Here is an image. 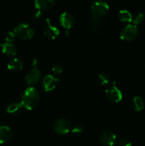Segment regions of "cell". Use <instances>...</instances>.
I'll use <instances>...</instances> for the list:
<instances>
[{"label":"cell","mask_w":145,"mask_h":146,"mask_svg":"<svg viewBox=\"0 0 145 146\" xmlns=\"http://www.w3.org/2000/svg\"><path fill=\"white\" fill-rule=\"evenodd\" d=\"M40 95L34 87H28L25 90L21 97V104L27 110H33L38 105Z\"/></svg>","instance_id":"obj_1"},{"label":"cell","mask_w":145,"mask_h":146,"mask_svg":"<svg viewBox=\"0 0 145 146\" xmlns=\"http://www.w3.org/2000/svg\"><path fill=\"white\" fill-rule=\"evenodd\" d=\"M15 36L24 40L31 39L34 35V30L30 24L21 22L17 24L14 29Z\"/></svg>","instance_id":"obj_2"},{"label":"cell","mask_w":145,"mask_h":146,"mask_svg":"<svg viewBox=\"0 0 145 146\" xmlns=\"http://www.w3.org/2000/svg\"><path fill=\"white\" fill-rule=\"evenodd\" d=\"M138 33H139V30H138L137 27L134 24H129L121 30L119 33V37L122 40L132 41L137 36Z\"/></svg>","instance_id":"obj_3"},{"label":"cell","mask_w":145,"mask_h":146,"mask_svg":"<svg viewBox=\"0 0 145 146\" xmlns=\"http://www.w3.org/2000/svg\"><path fill=\"white\" fill-rule=\"evenodd\" d=\"M109 10V4L104 1H94L91 5V12L92 15L95 17H102Z\"/></svg>","instance_id":"obj_4"},{"label":"cell","mask_w":145,"mask_h":146,"mask_svg":"<svg viewBox=\"0 0 145 146\" xmlns=\"http://www.w3.org/2000/svg\"><path fill=\"white\" fill-rule=\"evenodd\" d=\"M72 128L71 122L65 118H59L53 123V130L56 133L64 135L69 132Z\"/></svg>","instance_id":"obj_5"},{"label":"cell","mask_w":145,"mask_h":146,"mask_svg":"<svg viewBox=\"0 0 145 146\" xmlns=\"http://www.w3.org/2000/svg\"><path fill=\"white\" fill-rule=\"evenodd\" d=\"M105 94L106 96L109 101H113V102L118 103L122 99V93L117 87L115 85V81H114L112 86L108 87L105 90Z\"/></svg>","instance_id":"obj_6"},{"label":"cell","mask_w":145,"mask_h":146,"mask_svg":"<svg viewBox=\"0 0 145 146\" xmlns=\"http://www.w3.org/2000/svg\"><path fill=\"white\" fill-rule=\"evenodd\" d=\"M100 141L105 146H112L116 141V135L109 130L104 131L100 135Z\"/></svg>","instance_id":"obj_7"},{"label":"cell","mask_w":145,"mask_h":146,"mask_svg":"<svg viewBox=\"0 0 145 146\" xmlns=\"http://www.w3.org/2000/svg\"><path fill=\"white\" fill-rule=\"evenodd\" d=\"M59 21L62 27L67 30H70V29L75 24V18L71 13L65 11L60 16Z\"/></svg>","instance_id":"obj_8"},{"label":"cell","mask_w":145,"mask_h":146,"mask_svg":"<svg viewBox=\"0 0 145 146\" xmlns=\"http://www.w3.org/2000/svg\"><path fill=\"white\" fill-rule=\"evenodd\" d=\"M59 78H55L52 75H46L43 79V86L45 91H51L56 87Z\"/></svg>","instance_id":"obj_9"},{"label":"cell","mask_w":145,"mask_h":146,"mask_svg":"<svg viewBox=\"0 0 145 146\" xmlns=\"http://www.w3.org/2000/svg\"><path fill=\"white\" fill-rule=\"evenodd\" d=\"M46 23L47 25L45 28L44 29V35L46 36L48 38H51V39H55V38H56L59 36V30H58V29L56 27L52 25L51 21L48 19H46Z\"/></svg>","instance_id":"obj_10"},{"label":"cell","mask_w":145,"mask_h":146,"mask_svg":"<svg viewBox=\"0 0 145 146\" xmlns=\"http://www.w3.org/2000/svg\"><path fill=\"white\" fill-rule=\"evenodd\" d=\"M41 78V71L37 68L31 69L25 77L26 82L28 86H31L38 82Z\"/></svg>","instance_id":"obj_11"},{"label":"cell","mask_w":145,"mask_h":146,"mask_svg":"<svg viewBox=\"0 0 145 146\" xmlns=\"http://www.w3.org/2000/svg\"><path fill=\"white\" fill-rule=\"evenodd\" d=\"M13 132L11 128L7 125L0 126V144L8 142L12 137Z\"/></svg>","instance_id":"obj_12"},{"label":"cell","mask_w":145,"mask_h":146,"mask_svg":"<svg viewBox=\"0 0 145 146\" xmlns=\"http://www.w3.org/2000/svg\"><path fill=\"white\" fill-rule=\"evenodd\" d=\"M87 27L88 29L93 33H97L102 28V24L99 18L95 17H91L88 19L87 22Z\"/></svg>","instance_id":"obj_13"},{"label":"cell","mask_w":145,"mask_h":146,"mask_svg":"<svg viewBox=\"0 0 145 146\" xmlns=\"http://www.w3.org/2000/svg\"><path fill=\"white\" fill-rule=\"evenodd\" d=\"M24 64L22 61L18 58H14L10 60L7 64V67L9 70L14 71H20L23 68Z\"/></svg>","instance_id":"obj_14"},{"label":"cell","mask_w":145,"mask_h":146,"mask_svg":"<svg viewBox=\"0 0 145 146\" xmlns=\"http://www.w3.org/2000/svg\"><path fill=\"white\" fill-rule=\"evenodd\" d=\"M54 0H36L35 6L38 9H49L54 7Z\"/></svg>","instance_id":"obj_15"},{"label":"cell","mask_w":145,"mask_h":146,"mask_svg":"<svg viewBox=\"0 0 145 146\" xmlns=\"http://www.w3.org/2000/svg\"><path fill=\"white\" fill-rule=\"evenodd\" d=\"M2 52L7 56H14L16 54V48L12 43H4L1 45Z\"/></svg>","instance_id":"obj_16"},{"label":"cell","mask_w":145,"mask_h":146,"mask_svg":"<svg viewBox=\"0 0 145 146\" xmlns=\"http://www.w3.org/2000/svg\"><path fill=\"white\" fill-rule=\"evenodd\" d=\"M118 17L120 21H124V22H130L132 19V14L126 9L120 10L118 14Z\"/></svg>","instance_id":"obj_17"},{"label":"cell","mask_w":145,"mask_h":146,"mask_svg":"<svg viewBox=\"0 0 145 146\" xmlns=\"http://www.w3.org/2000/svg\"><path fill=\"white\" fill-rule=\"evenodd\" d=\"M21 107H22V106L19 103H11V104H9L8 106H7V112L11 114H16L18 112H20V111L21 109Z\"/></svg>","instance_id":"obj_18"},{"label":"cell","mask_w":145,"mask_h":146,"mask_svg":"<svg viewBox=\"0 0 145 146\" xmlns=\"http://www.w3.org/2000/svg\"><path fill=\"white\" fill-rule=\"evenodd\" d=\"M132 106H133L134 109L136 111H140L144 107V103L143 99L139 96L134 97L132 100Z\"/></svg>","instance_id":"obj_19"},{"label":"cell","mask_w":145,"mask_h":146,"mask_svg":"<svg viewBox=\"0 0 145 146\" xmlns=\"http://www.w3.org/2000/svg\"><path fill=\"white\" fill-rule=\"evenodd\" d=\"M98 80H99L100 83L102 86L107 85L109 83V76H108L106 74H105V73H101V74H99Z\"/></svg>","instance_id":"obj_20"},{"label":"cell","mask_w":145,"mask_h":146,"mask_svg":"<svg viewBox=\"0 0 145 146\" xmlns=\"http://www.w3.org/2000/svg\"><path fill=\"white\" fill-rule=\"evenodd\" d=\"M15 36H16L15 34H14V33L11 31H6L4 34V37L7 43H12L13 41H14Z\"/></svg>","instance_id":"obj_21"},{"label":"cell","mask_w":145,"mask_h":146,"mask_svg":"<svg viewBox=\"0 0 145 146\" xmlns=\"http://www.w3.org/2000/svg\"><path fill=\"white\" fill-rule=\"evenodd\" d=\"M144 18V15L142 13H136L134 17H132V21L133 22V24L136 26V24H139L142 21Z\"/></svg>","instance_id":"obj_22"},{"label":"cell","mask_w":145,"mask_h":146,"mask_svg":"<svg viewBox=\"0 0 145 146\" xmlns=\"http://www.w3.org/2000/svg\"><path fill=\"white\" fill-rule=\"evenodd\" d=\"M32 19L35 22H40L43 19V13L40 10L35 11L32 14Z\"/></svg>","instance_id":"obj_23"},{"label":"cell","mask_w":145,"mask_h":146,"mask_svg":"<svg viewBox=\"0 0 145 146\" xmlns=\"http://www.w3.org/2000/svg\"><path fill=\"white\" fill-rule=\"evenodd\" d=\"M52 71L55 76H58L63 73V67L61 64H55L52 67Z\"/></svg>","instance_id":"obj_24"},{"label":"cell","mask_w":145,"mask_h":146,"mask_svg":"<svg viewBox=\"0 0 145 146\" xmlns=\"http://www.w3.org/2000/svg\"><path fill=\"white\" fill-rule=\"evenodd\" d=\"M132 143L130 140L127 138H122L118 142V146H131Z\"/></svg>","instance_id":"obj_25"},{"label":"cell","mask_w":145,"mask_h":146,"mask_svg":"<svg viewBox=\"0 0 145 146\" xmlns=\"http://www.w3.org/2000/svg\"><path fill=\"white\" fill-rule=\"evenodd\" d=\"M71 131H72V133L74 134H79L81 133L82 132V128L81 125H75L71 128Z\"/></svg>","instance_id":"obj_26"},{"label":"cell","mask_w":145,"mask_h":146,"mask_svg":"<svg viewBox=\"0 0 145 146\" xmlns=\"http://www.w3.org/2000/svg\"><path fill=\"white\" fill-rule=\"evenodd\" d=\"M33 66H34L35 68H37V66H38V64H39V62H38V60L36 59V58H35V59L33 60V63H32Z\"/></svg>","instance_id":"obj_27"},{"label":"cell","mask_w":145,"mask_h":146,"mask_svg":"<svg viewBox=\"0 0 145 146\" xmlns=\"http://www.w3.org/2000/svg\"><path fill=\"white\" fill-rule=\"evenodd\" d=\"M0 126H1V125H0Z\"/></svg>","instance_id":"obj_28"}]
</instances>
